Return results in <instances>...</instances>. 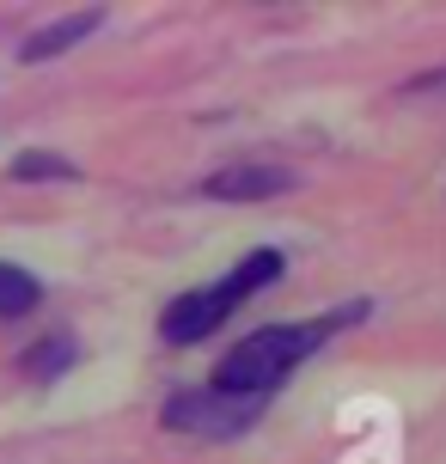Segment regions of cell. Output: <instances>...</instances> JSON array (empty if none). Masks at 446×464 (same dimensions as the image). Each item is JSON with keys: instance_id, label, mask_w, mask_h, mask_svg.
Instances as JSON below:
<instances>
[{"instance_id": "4", "label": "cell", "mask_w": 446, "mask_h": 464, "mask_svg": "<svg viewBox=\"0 0 446 464\" xmlns=\"http://www.w3.org/2000/svg\"><path fill=\"white\" fill-rule=\"evenodd\" d=\"M294 171L287 165H220L202 178V196L214 202H263V196H287Z\"/></svg>"}, {"instance_id": "6", "label": "cell", "mask_w": 446, "mask_h": 464, "mask_svg": "<svg viewBox=\"0 0 446 464\" xmlns=\"http://www.w3.org/2000/svg\"><path fill=\"white\" fill-rule=\"evenodd\" d=\"M73 361H80V343L73 336H44V343H31L19 354V372L24 379H62Z\"/></svg>"}, {"instance_id": "8", "label": "cell", "mask_w": 446, "mask_h": 464, "mask_svg": "<svg viewBox=\"0 0 446 464\" xmlns=\"http://www.w3.org/2000/svg\"><path fill=\"white\" fill-rule=\"evenodd\" d=\"M13 178H19V184H37V178H80V165L62 160V153H19V160H13Z\"/></svg>"}, {"instance_id": "2", "label": "cell", "mask_w": 446, "mask_h": 464, "mask_svg": "<svg viewBox=\"0 0 446 464\" xmlns=\"http://www.w3.org/2000/svg\"><path fill=\"white\" fill-rule=\"evenodd\" d=\"M282 269H287L282 251H245L220 281L189 287V294H178V300L165 305V312H160V343L165 348H189V343H202V336H214V330L227 324V318H233L251 294L276 287V281H282Z\"/></svg>"}, {"instance_id": "1", "label": "cell", "mask_w": 446, "mask_h": 464, "mask_svg": "<svg viewBox=\"0 0 446 464\" xmlns=\"http://www.w3.org/2000/svg\"><path fill=\"white\" fill-rule=\"evenodd\" d=\"M367 312H373L367 300H349V305H330V312H318V318H305V324H263V330H251V336H238V343L220 354L208 392L269 403V397L300 372V361H312L336 330L367 324Z\"/></svg>"}, {"instance_id": "3", "label": "cell", "mask_w": 446, "mask_h": 464, "mask_svg": "<svg viewBox=\"0 0 446 464\" xmlns=\"http://www.w3.org/2000/svg\"><path fill=\"white\" fill-rule=\"evenodd\" d=\"M257 416H263L257 397H227V392H208V385L171 392L160 403V428H171V434H196V440H233V434H245Z\"/></svg>"}, {"instance_id": "7", "label": "cell", "mask_w": 446, "mask_h": 464, "mask_svg": "<svg viewBox=\"0 0 446 464\" xmlns=\"http://www.w3.org/2000/svg\"><path fill=\"white\" fill-rule=\"evenodd\" d=\"M37 305H44V281L31 276V269H19V263H0V324L37 312Z\"/></svg>"}, {"instance_id": "5", "label": "cell", "mask_w": 446, "mask_h": 464, "mask_svg": "<svg viewBox=\"0 0 446 464\" xmlns=\"http://www.w3.org/2000/svg\"><path fill=\"white\" fill-rule=\"evenodd\" d=\"M98 19H104V13L92 6V13H68V19H55V24H37V31L19 44V62H49V55L73 49L80 37H92V31H98Z\"/></svg>"}]
</instances>
